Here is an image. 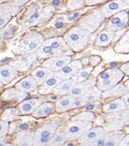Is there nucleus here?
I'll list each match as a JSON object with an SVG mask.
<instances>
[{"instance_id":"nucleus-1","label":"nucleus","mask_w":129,"mask_h":146,"mask_svg":"<svg viewBox=\"0 0 129 146\" xmlns=\"http://www.w3.org/2000/svg\"><path fill=\"white\" fill-rule=\"evenodd\" d=\"M44 36L38 32H28L18 39L12 47L15 54H26L36 53L44 43Z\"/></svg>"},{"instance_id":"nucleus-2","label":"nucleus","mask_w":129,"mask_h":146,"mask_svg":"<svg viewBox=\"0 0 129 146\" xmlns=\"http://www.w3.org/2000/svg\"><path fill=\"white\" fill-rule=\"evenodd\" d=\"M63 37L73 52H80L89 45L91 33L78 26L70 28Z\"/></svg>"},{"instance_id":"nucleus-3","label":"nucleus","mask_w":129,"mask_h":146,"mask_svg":"<svg viewBox=\"0 0 129 146\" xmlns=\"http://www.w3.org/2000/svg\"><path fill=\"white\" fill-rule=\"evenodd\" d=\"M61 124L60 119H55L53 121L45 124L41 127L38 128L34 133L33 146H46L50 139L55 135L59 125Z\"/></svg>"},{"instance_id":"nucleus-4","label":"nucleus","mask_w":129,"mask_h":146,"mask_svg":"<svg viewBox=\"0 0 129 146\" xmlns=\"http://www.w3.org/2000/svg\"><path fill=\"white\" fill-rule=\"evenodd\" d=\"M93 128V122L70 121L64 126V132L66 134L69 140H76L84 134Z\"/></svg>"},{"instance_id":"nucleus-5","label":"nucleus","mask_w":129,"mask_h":146,"mask_svg":"<svg viewBox=\"0 0 129 146\" xmlns=\"http://www.w3.org/2000/svg\"><path fill=\"white\" fill-rule=\"evenodd\" d=\"M104 19L105 17L103 15L101 9H94L81 17L78 25L86 31L93 33L99 28Z\"/></svg>"},{"instance_id":"nucleus-6","label":"nucleus","mask_w":129,"mask_h":146,"mask_svg":"<svg viewBox=\"0 0 129 146\" xmlns=\"http://www.w3.org/2000/svg\"><path fill=\"white\" fill-rule=\"evenodd\" d=\"M37 60L38 56L37 53L20 54L15 60L9 61L8 64L19 72H27L32 67Z\"/></svg>"},{"instance_id":"nucleus-7","label":"nucleus","mask_w":129,"mask_h":146,"mask_svg":"<svg viewBox=\"0 0 129 146\" xmlns=\"http://www.w3.org/2000/svg\"><path fill=\"white\" fill-rule=\"evenodd\" d=\"M51 47L54 56H71L73 51L67 45L64 37L56 36L47 40Z\"/></svg>"},{"instance_id":"nucleus-8","label":"nucleus","mask_w":129,"mask_h":146,"mask_svg":"<svg viewBox=\"0 0 129 146\" xmlns=\"http://www.w3.org/2000/svg\"><path fill=\"white\" fill-rule=\"evenodd\" d=\"M83 64L80 60H75L69 63L67 65H66L63 69L55 74L62 80L71 79L76 76L80 69H83Z\"/></svg>"},{"instance_id":"nucleus-9","label":"nucleus","mask_w":129,"mask_h":146,"mask_svg":"<svg viewBox=\"0 0 129 146\" xmlns=\"http://www.w3.org/2000/svg\"><path fill=\"white\" fill-rule=\"evenodd\" d=\"M71 61H72L71 56H54L47 60H45L42 62L41 66L49 69L55 74Z\"/></svg>"},{"instance_id":"nucleus-10","label":"nucleus","mask_w":129,"mask_h":146,"mask_svg":"<svg viewBox=\"0 0 129 146\" xmlns=\"http://www.w3.org/2000/svg\"><path fill=\"white\" fill-rule=\"evenodd\" d=\"M128 8H129V5H128L123 0H114L102 6L100 9L104 17L108 18L116 15Z\"/></svg>"},{"instance_id":"nucleus-11","label":"nucleus","mask_w":129,"mask_h":146,"mask_svg":"<svg viewBox=\"0 0 129 146\" xmlns=\"http://www.w3.org/2000/svg\"><path fill=\"white\" fill-rule=\"evenodd\" d=\"M128 22V14L127 12L122 11L121 13L113 16L107 23L105 29L118 31L122 30Z\"/></svg>"},{"instance_id":"nucleus-12","label":"nucleus","mask_w":129,"mask_h":146,"mask_svg":"<svg viewBox=\"0 0 129 146\" xmlns=\"http://www.w3.org/2000/svg\"><path fill=\"white\" fill-rule=\"evenodd\" d=\"M96 84H97V78L94 77H90L87 80L77 84L70 92V95L75 98H82L92 88L96 86Z\"/></svg>"},{"instance_id":"nucleus-13","label":"nucleus","mask_w":129,"mask_h":146,"mask_svg":"<svg viewBox=\"0 0 129 146\" xmlns=\"http://www.w3.org/2000/svg\"><path fill=\"white\" fill-rule=\"evenodd\" d=\"M106 121L104 122V128L106 132H114V131H121L123 127H125V123L121 118V112L108 114Z\"/></svg>"},{"instance_id":"nucleus-14","label":"nucleus","mask_w":129,"mask_h":146,"mask_svg":"<svg viewBox=\"0 0 129 146\" xmlns=\"http://www.w3.org/2000/svg\"><path fill=\"white\" fill-rule=\"evenodd\" d=\"M19 76V71L11 66L9 64H3L0 68L1 86L7 85Z\"/></svg>"},{"instance_id":"nucleus-15","label":"nucleus","mask_w":129,"mask_h":146,"mask_svg":"<svg viewBox=\"0 0 129 146\" xmlns=\"http://www.w3.org/2000/svg\"><path fill=\"white\" fill-rule=\"evenodd\" d=\"M41 98H31V99H27L23 101L18 104L17 108L19 109L21 115H30L37 109L40 105L42 103Z\"/></svg>"},{"instance_id":"nucleus-16","label":"nucleus","mask_w":129,"mask_h":146,"mask_svg":"<svg viewBox=\"0 0 129 146\" xmlns=\"http://www.w3.org/2000/svg\"><path fill=\"white\" fill-rule=\"evenodd\" d=\"M125 110H127V106L121 98H116L114 101H111L102 107V111L105 115L122 112Z\"/></svg>"},{"instance_id":"nucleus-17","label":"nucleus","mask_w":129,"mask_h":146,"mask_svg":"<svg viewBox=\"0 0 129 146\" xmlns=\"http://www.w3.org/2000/svg\"><path fill=\"white\" fill-rule=\"evenodd\" d=\"M124 75H125V74L122 71L121 73H119L114 76H112V77L108 78L105 79H102V80H97L96 86L102 92L108 90V89L114 88L115 86H117L118 84H119V83L123 78Z\"/></svg>"},{"instance_id":"nucleus-18","label":"nucleus","mask_w":129,"mask_h":146,"mask_svg":"<svg viewBox=\"0 0 129 146\" xmlns=\"http://www.w3.org/2000/svg\"><path fill=\"white\" fill-rule=\"evenodd\" d=\"M62 81V79L57 77L55 74L52 77L49 78L46 80L42 84H41L37 88V92L41 95H48V94H53L54 90Z\"/></svg>"},{"instance_id":"nucleus-19","label":"nucleus","mask_w":129,"mask_h":146,"mask_svg":"<svg viewBox=\"0 0 129 146\" xmlns=\"http://www.w3.org/2000/svg\"><path fill=\"white\" fill-rule=\"evenodd\" d=\"M27 93L20 92L16 88H11L6 89L2 93L1 98L3 101H8V102H22L23 101L26 100Z\"/></svg>"},{"instance_id":"nucleus-20","label":"nucleus","mask_w":129,"mask_h":146,"mask_svg":"<svg viewBox=\"0 0 129 146\" xmlns=\"http://www.w3.org/2000/svg\"><path fill=\"white\" fill-rule=\"evenodd\" d=\"M38 87H39L38 83L31 75L23 78L22 80L17 82L15 85L16 88L18 89L20 92L27 94L29 92L35 91L37 88H38Z\"/></svg>"},{"instance_id":"nucleus-21","label":"nucleus","mask_w":129,"mask_h":146,"mask_svg":"<svg viewBox=\"0 0 129 146\" xmlns=\"http://www.w3.org/2000/svg\"><path fill=\"white\" fill-rule=\"evenodd\" d=\"M104 133H106V131L103 126L93 127L90 131H87L85 134H84L83 135L78 139V142H79V144L94 142L99 136H101Z\"/></svg>"},{"instance_id":"nucleus-22","label":"nucleus","mask_w":129,"mask_h":146,"mask_svg":"<svg viewBox=\"0 0 129 146\" xmlns=\"http://www.w3.org/2000/svg\"><path fill=\"white\" fill-rule=\"evenodd\" d=\"M54 75H55V73L53 71L50 70L47 68H45L43 66L37 67L35 69H33L31 74V76L37 82L39 86L42 84L49 78L52 77Z\"/></svg>"},{"instance_id":"nucleus-23","label":"nucleus","mask_w":129,"mask_h":146,"mask_svg":"<svg viewBox=\"0 0 129 146\" xmlns=\"http://www.w3.org/2000/svg\"><path fill=\"white\" fill-rule=\"evenodd\" d=\"M116 32L112 30L105 29L102 31L95 40V46L98 47H106L111 44L115 39Z\"/></svg>"},{"instance_id":"nucleus-24","label":"nucleus","mask_w":129,"mask_h":146,"mask_svg":"<svg viewBox=\"0 0 129 146\" xmlns=\"http://www.w3.org/2000/svg\"><path fill=\"white\" fill-rule=\"evenodd\" d=\"M76 84H77L72 78L71 79H66V80H62L61 83L57 85L55 89L54 90L53 94L55 96H58V97L69 95Z\"/></svg>"},{"instance_id":"nucleus-25","label":"nucleus","mask_w":129,"mask_h":146,"mask_svg":"<svg viewBox=\"0 0 129 146\" xmlns=\"http://www.w3.org/2000/svg\"><path fill=\"white\" fill-rule=\"evenodd\" d=\"M74 100L75 98H73L70 94L59 97V98L55 102V111L57 113H63L69 110H71Z\"/></svg>"},{"instance_id":"nucleus-26","label":"nucleus","mask_w":129,"mask_h":146,"mask_svg":"<svg viewBox=\"0 0 129 146\" xmlns=\"http://www.w3.org/2000/svg\"><path fill=\"white\" fill-rule=\"evenodd\" d=\"M54 111H55V103L52 102H42L40 107L32 113V116L35 118L46 117L52 114Z\"/></svg>"},{"instance_id":"nucleus-27","label":"nucleus","mask_w":129,"mask_h":146,"mask_svg":"<svg viewBox=\"0 0 129 146\" xmlns=\"http://www.w3.org/2000/svg\"><path fill=\"white\" fill-rule=\"evenodd\" d=\"M128 92V91L127 88L125 87L124 84H119L108 90L104 91L102 92L101 98H119Z\"/></svg>"},{"instance_id":"nucleus-28","label":"nucleus","mask_w":129,"mask_h":146,"mask_svg":"<svg viewBox=\"0 0 129 146\" xmlns=\"http://www.w3.org/2000/svg\"><path fill=\"white\" fill-rule=\"evenodd\" d=\"M116 54H128L129 53V31L123 34L114 47Z\"/></svg>"},{"instance_id":"nucleus-29","label":"nucleus","mask_w":129,"mask_h":146,"mask_svg":"<svg viewBox=\"0 0 129 146\" xmlns=\"http://www.w3.org/2000/svg\"><path fill=\"white\" fill-rule=\"evenodd\" d=\"M34 133L21 132L18 134L15 141L16 146H33Z\"/></svg>"},{"instance_id":"nucleus-30","label":"nucleus","mask_w":129,"mask_h":146,"mask_svg":"<svg viewBox=\"0 0 129 146\" xmlns=\"http://www.w3.org/2000/svg\"><path fill=\"white\" fill-rule=\"evenodd\" d=\"M21 115V112L18 108H8L1 115V121H14Z\"/></svg>"},{"instance_id":"nucleus-31","label":"nucleus","mask_w":129,"mask_h":146,"mask_svg":"<svg viewBox=\"0 0 129 146\" xmlns=\"http://www.w3.org/2000/svg\"><path fill=\"white\" fill-rule=\"evenodd\" d=\"M95 120H96V115L94 111H81L73 115L70 119V121H87V122H94Z\"/></svg>"},{"instance_id":"nucleus-32","label":"nucleus","mask_w":129,"mask_h":146,"mask_svg":"<svg viewBox=\"0 0 129 146\" xmlns=\"http://www.w3.org/2000/svg\"><path fill=\"white\" fill-rule=\"evenodd\" d=\"M102 92H103L99 89L97 86H94L84 96L82 97V98L85 102H87L88 104L92 103V102H95L99 100V98H101Z\"/></svg>"},{"instance_id":"nucleus-33","label":"nucleus","mask_w":129,"mask_h":146,"mask_svg":"<svg viewBox=\"0 0 129 146\" xmlns=\"http://www.w3.org/2000/svg\"><path fill=\"white\" fill-rule=\"evenodd\" d=\"M94 69V67L92 66V65H90L88 67L83 68V69H80L78 72V74L72 79L76 82V84L84 82V81L87 80L90 77V74H91V73L93 72Z\"/></svg>"},{"instance_id":"nucleus-34","label":"nucleus","mask_w":129,"mask_h":146,"mask_svg":"<svg viewBox=\"0 0 129 146\" xmlns=\"http://www.w3.org/2000/svg\"><path fill=\"white\" fill-rule=\"evenodd\" d=\"M126 136V132L123 131H114L109 137L104 146H118L122 139Z\"/></svg>"},{"instance_id":"nucleus-35","label":"nucleus","mask_w":129,"mask_h":146,"mask_svg":"<svg viewBox=\"0 0 129 146\" xmlns=\"http://www.w3.org/2000/svg\"><path fill=\"white\" fill-rule=\"evenodd\" d=\"M68 137L65 132H60L55 134L52 138L50 139L46 146H62L68 141Z\"/></svg>"},{"instance_id":"nucleus-36","label":"nucleus","mask_w":129,"mask_h":146,"mask_svg":"<svg viewBox=\"0 0 129 146\" xmlns=\"http://www.w3.org/2000/svg\"><path fill=\"white\" fill-rule=\"evenodd\" d=\"M85 5V0H68L66 10L70 12H76L78 9L83 8Z\"/></svg>"},{"instance_id":"nucleus-37","label":"nucleus","mask_w":129,"mask_h":146,"mask_svg":"<svg viewBox=\"0 0 129 146\" xmlns=\"http://www.w3.org/2000/svg\"><path fill=\"white\" fill-rule=\"evenodd\" d=\"M120 72H122V70L118 68H112V69H108L101 72L98 75L97 77V80H102V79H105L109 77L114 76L118 74H119Z\"/></svg>"},{"instance_id":"nucleus-38","label":"nucleus","mask_w":129,"mask_h":146,"mask_svg":"<svg viewBox=\"0 0 129 146\" xmlns=\"http://www.w3.org/2000/svg\"><path fill=\"white\" fill-rule=\"evenodd\" d=\"M112 134H113V132H106L104 135H102L101 136H99V138L94 141V146L105 145V144H106V142L108 141V139L112 135Z\"/></svg>"},{"instance_id":"nucleus-39","label":"nucleus","mask_w":129,"mask_h":146,"mask_svg":"<svg viewBox=\"0 0 129 146\" xmlns=\"http://www.w3.org/2000/svg\"><path fill=\"white\" fill-rule=\"evenodd\" d=\"M13 35V27L8 26L1 29V41H3L4 39L11 37Z\"/></svg>"},{"instance_id":"nucleus-40","label":"nucleus","mask_w":129,"mask_h":146,"mask_svg":"<svg viewBox=\"0 0 129 146\" xmlns=\"http://www.w3.org/2000/svg\"><path fill=\"white\" fill-rule=\"evenodd\" d=\"M9 122L0 121V138H3L7 136V135L9 132Z\"/></svg>"},{"instance_id":"nucleus-41","label":"nucleus","mask_w":129,"mask_h":146,"mask_svg":"<svg viewBox=\"0 0 129 146\" xmlns=\"http://www.w3.org/2000/svg\"><path fill=\"white\" fill-rule=\"evenodd\" d=\"M87 105H88V102L84 100L82 98H75V100L73 102L72 109L83 108V107H86Z\"/></svg>"},{"instance_id":"nucleus-42","label":"nucleus","mask_w":129,"mask_h":146,"mask_svg":"<svg viewBox=\"0 0 129 146\" xmlns=\"http://www.w3.org/2000/svg\"><path fill=\"white\" fill-rule=\"evenodd\" d=\"M11 17H12L11 13H5L3 15H0V27H1V29H3L4 27V26H6L8 24Z\"/></svg>"},{"instance_id":"nucleus-43","label":"nucleus","mask_w":129,"mask_h":146,"mask_svg":"<svg viewBox=\"0 0 129 146\" xmlns=\"http://www.w3.org/2000/svg\"><path fill=\"white\" fill-rule=\"evenodd\" d=\"M80 16V12H72V13L69 14L66 17V22L68 23H73L75 20H76Z\"/></svg>"},{"instance_id":"nucleus-44","label":"nucleus","mask_w":129,"mask_h":146,"mask_svg":"<svg viewBox=\"0 0 129 146\" xmlns=\"http://www.w3.org/2000/svg\"><path fill=\"white\" fill-rule=\"evenodd\" d=\"M101 60H102L101 58H100L99 56H98V55H93V56H91V57L89 59V61L90 63V65L94 66V67L97 66L99 63L101 62Z\"/></svg>"},{"instance_id":"nucleus-45","label":"nucleus","mask_w":129,"mask_h":146,"mask_svg":"<svg viewBox=\"0 0 129 146\" xmlns=\"http://www.w3.org/2000/svg\"><path fill=\"white\" fill-rule=\"evenodd\" d=\"M121 118L126 125H129V109H127L121 112Z\"/></svg>"},{"instance_id":"nucleus-46","label":"nucleus","mask_w":129,"mask_h":146,"mask_svg":"<svg viewBox=\"0 0 129 146\" xmlns=\"http://www.w3.org/2000/svg\"><path fill=\"white\" fill-rule=\"evenodd\" d=\"M108 0H85V3L88 6H94L99 3H102L104 2H106Z\"/></svg>"},{"instance_id":"nucleus-47","label":"nucleus","mask_w":129,"mask_h":146,"mask_svg":"<svg viewBox=\"0 0 129 146\" xmlns=\"http://www.w3.org/2000/svg\"><path fill=\"white\" fill-rule=\"evenodd\" d=\"M65 26V23L64 22H61V21H54L53 24H52V27L55 29H57V30H60L62 29Z\"/></svg>"},{"instance_id":"nucleus-48","label":"nucleus","mask_w":129,"mask_h":146,"mask_svg":"<svg viewBox=\"0 0 129 146\" xmlns=\"http://www.w3.org/2000/svg\"><path fill=\"white\" fill-rule=\"evenodd\" d=\"M127 75H129V61L125 63L124 64H122L121 66V69H120Z\"/></svg>"},{"instance_id":"nucleus-49","label":"nucleus","mask_w":129,"mask_h":146,"mask_svg":"<svg viewBox=\"0 0 129 146\" xmlns=\"http://www.w3.org/2000/svg\"><path fill=\"white\" fill-rule=\"evenodd\" d=\"M118 146H129V135H126V136L122 139Z\"/></svg>"},{"instance_id":"nucleus-50","label":"nucleus","mask_w":129,"mask_h":146,"mask_svg":"<svg viewBox=\"0 0 129 146\" xmlns=\"http://www.w3.org/2000/svg\"><path fill=\"white\" fill-rule=\"evenodd\" d=\"M121 98L125 102V104L127 106V109H129V91L127 93H125Z\"/></svg>"},{"instance_id":"nucleus-51","label":"nucleus","mask_w":129,"mask_h":146,"mask_svg":"<svg viewBox=\"0 0 129 146\" xmlns=\"http://www.w3.org/2000/svg\"><path fill=\"white\" fill-rule=\"evenodd\" d=\"M28 1L29 0H14L13 1V4L16 7H20V6L23 5V4H25L26 3H27Z\"/></svg>"},{"instance_id":"nucleus-52","label":"nucleus","mask_w":129,"mask_h":146,"mask_svg":"<svg viewBox=\"0 0 129 146\" xmlns=\"http://www.w3.org/2000/svg\"><path fill=\"white\" fill-rule=\"evenodd\" d=\"M17 125H18V121H13V123H11V125L9 126V132L11 134L13 133L17 128Z\"/></svg>"},{"instance_id":"nucleus-53","label":"nucleus","mask_w":129,"mask_h":146,"mask_svg":"<svg viewBox=\"0 0 129 146\" xmlns=\"http://www.w3.org/2000/svg\"><path fill=\"white\" fill-rule=\"evenodd\" d=\"M48 3H50L51 6H57L62 2V0H46Z\"/></svg>"},{"instance_id":"nucleus-54","label":"nucleus","mask_w":129,"mask_h":146,"mask_svg":"<svg viewBox=\"0 0 129 146\" xmlns=\"http://www.w3.org/2000/svg\"><path fill=\"white\" fill-rule=\"evenodd\" d=\"M0 146H15L13 144H10V143H8L6 142L3 138H1L0 139Z\"/></svg>"},{"instance_id":"nucleus-55","label":"nucleus","mask_w":129,"mask_h":146,"mask_svg":"<svg viewBox=\"0 0 129 146\" xmlns=\"http://www.w3.org/2000/svg\"><path fill=\"white\" fill-rule=\"evenodd\" d=\"M77 146H94V142L91 143H84V144H79Z\"/></svg>"},{"instance_id":"nucleus-56","label":"nucleus","mask_w":129,"mask_h":146,"mask_svg":"<svg viewBox=\"0 0 129 146\" xmlns=\"http://www.w3.org/2000/svg\"><path fill=\"white\" fill-rule=\"evenodd\" d=\"M124 85H125V87L127 88L128 91H129V79H128L127 81L124 82Z\"/></svg>"},{"instance_id":"nucleus-57","label":"nucleus","mask_w":129,"mask_h":146,"mask_svg":"<svg viewBox=\"0 0 129 146\" xmlns=\"http://www.w3.org/2000/svg\"><path fill=\"white\" fill-rule=\"evenodd\" d=\"M11 1H13V0H1L0 2H1V4H2V3H6V2H11Z\"/></svg>"},{"instance_id":"nucleus-58","label":"nucleus","mask_w":129,"mask_h":146,"mask_svg":"<svg viewBox=\"0 0 129 146\" xmlns=\"http://www.w3.org/2000/svg\"><path fill=\"white\" fill-rule=\"evenodd\" d=\"M123 1H124V2H125L127 4H128V5H129V0H123Z\"/></svg>"},{"instance_id":"nucleus-59","label":"nucleus","mask_w":129,"mask_h":146,"mask_svg":"<svg viewBox=\"0 0 129 146\" xmlns=\"http://www.w3.org/2000/svg\"><path fill=\"white\" fill-rule=\"evenodd\" d=\"M127 13H128V15H129V12H127Z\"/></svg>"}]
</instances>
